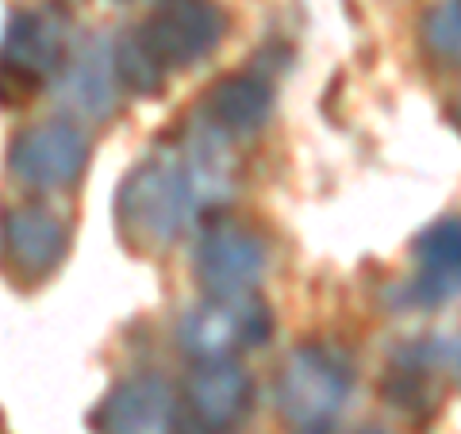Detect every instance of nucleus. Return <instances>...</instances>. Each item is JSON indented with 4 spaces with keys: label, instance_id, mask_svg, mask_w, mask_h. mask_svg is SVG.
<instances>
[{
    "label": "nucleus",
    "instance_id": "nucleus-3",
    "mask_svg": "<svg viewBox=\"0 0 461 434\" xmlns=\"http://www.w3.org/2000/svg\"><path fill=\"white\" fill-rule=\"evenodd\" d=\"M269 335H273V312L258 293L208 296L177 327L181 350L193 361L239 357L242 350L266 346Z\"/></svg>",
    "mask_w": 461,
    "mask_h": 434
},
{
    "label": "nucleus",
    "instance_id": "nucleus-7",
    "mask_svg": "<svg viewBox=\"0 0 461 434\" xmlns=\"http://www.w3.org/2000/svg\"><path fill=\"white\" fill-rule=\"evenodd\" d=\"M193 269L208 296L254 293L266 273V242L239 223H212L196 242Z\"/></svg>",
    "mask_w": 461,
    "mask_h": 434
},
{
    "label": "nucleus",
    "instance_id": "nucleus-9",
    "mask_svg": "<svg viewBox=\"0 0 461 434\" xmlns=\"http://www.w3.org/2000/svg\"><path fill=\"white\" fill-rule=\"evenodd\" d=\"M69 227L42 204H20L0 220V258L23 281H42L66 262Z\"/></svg>",
    "mask_w": 461,
    "mask_h": 434
},
{
    "label": "nucleus",
    "instance_id": "nucleus-15",
    "mask_svg": "<svg viewBox=\"0 0 461 434\" xmlns=\"http://www.w3.org/2000/svg\"><path fill=\"white\" fill-rule=\"evenodd\" d=\"M423 42L438 62H446V66L457 62V54H461V5L457 0H442V5H435L427 12Z\"/></svg>",
    "mask_w": 461,
    "mask_h": 434
},
{
    "label": "nucleus",
    "instance_id": "nucleus-11",
    "mask_svg": "<svg viewBox=\"0 0 461 434\" xmlns=\"http://www.w3.org/2000/svg\"><path fill=\"white\" fill-rule=\"evenodd\" d=\"M411 250L420 269H415L411 285L403 288V303L420 312H435L442 303H450L461 285V223L454 215H446L415 239Z\"/></svg>",
    "mask_w": 461,
    "mask_h": 434
},
{
    "label": "nucleus",
    "instance_id": "nucleus-14",
    "mask_svg": "<svg viewBox=\"0 0 461 434\" xmlns=\"http://www.w3.org/2000/svg\"><path fill=\"white\" fill-rule=\"evenodd\" d=\"M112 62H115V74H120V85L139 93V96H158L166 77H169L166 69L158 66V58L147 50L139 27H131L127 35H120L112 42Z\"/></svg>",
    "mask_w": 461,
    "mask_h": 434
},
{
    "label": "nucleus",
    "instance_id": "nucleus-5",
    "mask_svg": "<svg viewBox=\"0 0 461 434\" xmlns=\"http://www.w3.org/2000/svg\"><path fill=\"white\" fill-rule=\"evenodd\" d=\"M147 50L158 58V66L193 69L196 62L215 54L227 35V12L215 0H166L154 16L139 27Z\"/></svg>",
    "mask_w": 461,
    "mask_h": 434
},
{
    "label": "nucleus",
    "instance_id": "nucleus-10",
    "mask_svg": "<svg viewBox=\"0 0 461 434\" xmlns=\"http://www.w3.org/2000/svg\"><path fill=\"white\" fill-rule=\"evenodd\" d=\"M181 403L173 388L158 377H127L96 403L93 430L96 434H173Z\"/></svg>",
    "mask_w": 461,
    "mask_h": 434
},
{
    "label": "nucleus",
    "instance_id": "nucleus-8",
    "mask_svg": "<svg viewBox=\"0 0 461 434\" xmlns=\"http://www.w3.org/2000/svg\"><path fill=\"white\" fill-rule=\"evenodd\" d=\"M254 408V381L235 357L196 361L185 384V419L208 434H230Z\"/></svg>",
    "mask_w": 461,
    "mask_h": 434
},
{
    "label": "nucleus",
    "instance_id": "nucleus-2",
    "mask_svg": "<svg viewBox=\"0 0 461 434\" xmlns=\"http://www.w3.org/2000/svg\"><path fill=\"white\" fill-rule=\"evenodd\" d=\"M66 20L54 12H16L0 39V108H20L35 100L42 81L66 62Z\"/></svg>",
    "mask_w": 461,
    "mask_h": 434
},
{
    "label": "nucleus",
    "instance_id": "nucleus-1",
    "mask_svg": "<svg viewBox=\"0 0 461 434\" xmlns=\"http://www.w3.org/2000/svg\"><path fill=\"white\" fill-rule=\"evenodd\" d=\"M204 193L181 150H158L127 173L115 196V223L135 250H166L185 235Z\"/></svg>",
    "mask_w": 461,
    "mask_h": 434
},
{
    "label": "nucleus",
    "instance_id": "nucleus-4",
    "mask_svg": "<svg viewBox=\"0 0 461 434\" xmlns=\"http://www.w3.org/2000/svg\"><path fill=\"white\" fill-rule=\"evenodd\" d=\"M273 396L288 423L323 427L350 396V366L327 346H300L285 357Z\"/></svg>",
    "mask_w": 461,
    "mask_h": 434
},
{
    "label": "nucleus",
    "instance_id": "nucleus-12",
    "mask_svg": "<svg viewBox=\"0 0 461 434\" xmlns=\"http://www.w3.org/2000/svg\"><path fill=\"white\" fill-rule=\"evenodd\" d=\"M58 96L62 104H69L81 115H112L120 104V74H115L112 62V42L104 39H89L85 47L69 58L62 69H58Z\"/></svg>",
    "mask_w": 461,
    "mask_h": 434
},
{
    "label": "nucleus",
    "instance_id": "nucleus-6",
    "mask_svg": "<svg viewBox=\"0 0 461 434\" xmlns=\"http://www.w3.org/2000/svg\"><path fill=\"white\" fill-rule=\"evenodd\" d=\"M89 162V135L77 123L50 120L20 131L8 147L12 173L32 189H66Z\"/></svg>",
    "mask_w": 461,
    "mask_h": 434
},
{
    "label": "nucleus",
    "instance_id": "nucleus-13",
    "mask_svg": "<svg viewBox=\"0 0 461 434\" xmlns=\"http://www.w3.org/2000/svg\"><path fill=\"white\" fill-rule=\"evenodd\" d=\"M269 112H273V89L258 74L223 77L220 85H212L208 104H204L208 123L227 139H247L254 131H262Z\"/></svg>",
    "mask_w": 461,
    "mask_h": 434
}]
</instances>
